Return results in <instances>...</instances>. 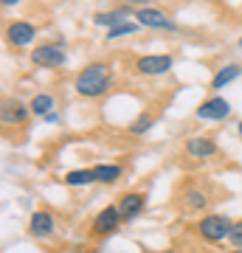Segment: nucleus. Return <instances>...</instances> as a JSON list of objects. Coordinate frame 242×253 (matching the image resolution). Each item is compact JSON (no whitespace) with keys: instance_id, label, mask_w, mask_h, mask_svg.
Segmentation results:
<instances>
[{"instance_id":"bb28decb","label":"nucleus","mask_w":242,"mask_h":253,"mask_svg":"<svg viewBox=\"0 0 242 253\" xmlns=\"http://www.w3.org/2000/svg\"><path fill=\"white\" fill-rule=\"evenodd\" d=\"M240 45H242V37H240Z\"/></svg>"},{"instance_id":"1a4fd4ad","label":"nucleus","mask_w":242,"mask_h":253,"mask_svg":"<svg viewBox=\"0 0 242 253\" xmlns=\"http://www.w3.org/2000/svg\"><path fill=\"white\" fill-rule=\"evenodd\" d=\"M31 62L40 65V68H59V65H65V51L59 45H37L34 51H31Z\"/></svg>"},{"instance_id":"ddd939ff","label":"nucleus","mask_w":242,"mask_h":253,"mask_svg":"<svg viewBox=\"0 0 242 253\" xmlns=\"http://www.w3.org/2000/svg\"><path fill=\"white\" fill-rule=\"evenodd\" d=\"M130 14H135V11H130L127 6H121V9H110V11H104V14H93V23H96V26H104L110 31V28L127 23Z\"/></svg>"},{"instance_id":"f3484780","label":"nucleus","mask_w":242,"mask_h":253,"mask_svg":"<svg viewBox=\"0 0 242 253\" xmlns=\"http://www.w3.org/2000/svg\"><path fill=\"white\" fill-rule=\"evenodd\" d=\"M65 183H68V186H73V189H76V186H90V183H96V174H93V169H73V172H68L65 174Z\"/></svg>"},{"instance_id":"20e7f679","label":"nucleus","mask_w":242,"mask_h":253,"mask_svg":"<svg viewBox=\"0 0 242 253\" xmlns=\"http://www.w3.org/2000/svg\"><path fill=\"white\" fill-rule=\"evenodd\" d=\"M121 219H124V217H121L118 206H107V208H101L99 214H96L90 231H93V236H107V234H113V231L121 225Z\"/></svg>"},{"instance_id":"a211bd4d","label":"nucleus","mask_w":242,"mask_h":253,"mask_svg":"<svg viewBox=\"0 0 242 253\" xmlns=\"http://www.w3.org/2000/svg\"><path fill=\"white\" fill-rule=\"evenodd\" d=\"M54 96H48V93H37L34 99L28 101V107H31V113L34 116H48L51 110H54Z\"/></svg>"},{"instance_id":"9b49d317","label":"nucleus","mask_w":242,"mask_h":253,"mask_svg":"<svg viewBox=\"0 0 242 253\" xmlns=\"http://www.w3.org/2000/svg\"><path fill=\"white\" fill-rule=\"evenodd\" d=\"M54 214L51 211H45V208H40V211H34L31 214V219H28V231L37 236V239H45V236H51L54 234Z\"/></svg>"},{"instance_id":"2eb2a0df","label":"nucleus","mask_w":242,"mask_h":253,"mask_svg":"<svg viewBox=\"0 0 242 253\" xmlns=\"http://www.w3.org/2000/svg\"><path fill=\"white\" fill-rule=\"evenodd\" d=\"M240 76H242V65H225V68H220V71L214 73L211 87H214V90H220V87H225V84L237 82Z\"/></svg>"},{"instance_id":"393cba45","label":"nucleus","mask_w":242,"mask_h":253,"mask_svg":"<svg viewBox=\"0 0 242 253\" xmlns=\"http://www.w3.org/2000/svg\"><path fill=\"white\" fill-rule=\"evenodd\" d=\"M228 253H242V251H240V248H234V251H228Z\"/></svg>"},{"instance_id":"f257e3e1","label":"nucleus","mask_w":242,"mask_h":253,"mask_svg":"<svg viewBox=\"0 0 242 253\" xmlns=\"http://www.w3.org/2000/svg\"><path fill=\"white\" fill-rule=\"evenodd\" d=\"M110 84H113V76H110V68L104 62L85 65V68L76 73V82H73L76 93L85 96V99H99V96H104V93L110 90Z\"/></svg>"},{"instance_id":"f03ea898","label":"nucleus","mask_w":242,"mask_h":253,"mask_svg":"<svg viewBox=\"0 0 242 253\" xmlns=\"http://www.w3.org/2000/svg\"><path fill=\"white\" fill-rule=\"evenodd\" d=\"M231 225H234V222L225 217V214H206V217L197 222V236L206 245H220V242L228 239Z\"/></svg>"},{"instance_id":"9d476101","label":"nucleus","mask_w":242,"mask_h":253,"mask_svg":"<svg viewBox=\"0 0 242 253\" xmlns=\"http://www.w3.org/2000/svg\"><path fill=\"white\" fill-rule=\"evenodd\" d=\"M146 208V197H144L141 191H127V194H121V200H118V211H121V217L130 222V219L141 217V211Z\"/></svg>"},{"instance_id":"b1692460","label":"nucleus","mask_w":242,"mask_h":253,"mask_svg":"<svg viewBox=\"0 0 242 253\" xmlns=\"http://www.w3.org/2000/svg\"><path fill=\"white\" fill-rule=\"evenodd\" d=\"M149 253H175V251H149Z\"/></svg>"},{"instance_id":"39448f33","label":"nucleus","mask_w":242,"mask_h":253,"mask_svg":"<svg viewBox=\"0 0 242 253\" xmlns=\"http://www.w3.org/2000/svg\"><path fill=\"white\" fill-rule=\"evenodd\" d=\"M37 37V28L31 26V23H26V20H14V23H9L6 26V42L14 48H26L34 42Z\"/></svg>"},{"instance_id":"f8f14e48","label":"nucleus","mask_w":242,"mask_h":253,"mask_svg":"<svg viewBox=\"0 0 242 253\" xmlns=\"http://www.w3.org/2000/svg\"><path fill=\"white\" fill-rule=\"evenodd\" d=\"M206 206H208L206 191H200V189H186L183 194H180V208H183L186 214H197V211H206Z\"/></svg>"},{"instance_id":"0eeeda50","label":"nucleus","mask_w":242,"mask_h":253,"mask_svg":"<svg viewBox=\"0 0 242 253\" xmlns=\"http://www.w3.org/2000/svg\"><path fill=\"white\" fill-rule=\"evenodd\" d=\"M228 116H231V104L223 96H211L197 107V118H203V121H225Z\"/></svg>"},{"instance_id":"4468645a","label":"nucleus","mask_w":242,"mask_h":253,"mask_svg":"<svg viewBox=\"0 0 242 253\" xmlns=\"http://www.w3.org/2000/svg\"><path fill=\"white\" fill-rule=\"evenodd\" d=\"M31 113V107L20 104V101H3V124H23Z\"/></svg>"},{"instance_id":"dca6fc26","label":"nucleus","mask_w":242,"mask_h":253,"mask_svg":"<svg viewBox=\"0 0 242 253\" xmlns=\"http://www.w3.org/2000/svg\"><path fill=\"white\" fill-rule=\"evenodd\" d=\"M121 166L118 163H99V166H93V174H96V183H116L121 177Z\"/></svg>"},{"instance_id":"423d86ee","label":"nucleus","mask_w":242,"mask_h":253,"mask_svg":"<svg viewBox=\"0 0 242 253\" xmlns=\"http://www.w3.org/2000/svg\"><path fill=\"white\" fill-rule=\"evenodd\" d=\"M138 73L144 76H161V73L172 71V56L169 54H144L138 62H135Z\"/></svg>"},{"instance_id":"a878e982","label":"nucleus","mask_w":242,"mask_h":253,"mask_svg":"<svg viewBox=\"0 0 242 253\" xmlns=\"http://www.w3.org/2000/svg\"><path fill=\"white\" fill-rule=\"evenodd\" d=\"M240 135H242V121H240Z\"/></svg>"},{"instance_id":"5701e85b","label":"nucleus","mask_w":242,"mask_h":253,"mask_svg":"<svg viewBox=\"0 0 242 253\" xmlns=\"http://www.w3.org/2000/svg\"><path fill=\"white\" fill-rule=\"evenodd\" d=\"M20 0H3V6H17Z\"/></svg>"},{"instance_id":"412c9836","label":"nucleus","mask_w":242,"mask_h":253,"mask_svg":"<svg viewBox=\"0 0 242 253\" xmlns=\"http://www.w3.org/2000/svg\"><path fill=\"white\" fill-rule=\"evenodd\" d=\"M228 242H231L234 248H240V251H242V219L231 225V234H228Z\"/></svg>"},{"instance_id":"4be33fe9","label":"nucleus","mask_w":242,"mask_h":253,"mask_svg":"<svg viewBox=\"0 0 242 253\" xmlns=\"http://www.w3.org/2000/svg\"><path fill=\"white\" fill-rule=\"evenodd\" d=\"M121 3H124V6H138V9H141V6H149V0H121Z\"/></svg>"},{"instance_id":"aec40b11","label":"nucleus","mask_w":242,"mask_h":253,"mask_svg":"<svg viewBox=\"0 0 242 253\" xmlns=\"http://www.w3.org/2000/svg\"><path fill=\"white\" fill-rule=\"evenodd\" d=\"M135 31V26L127 20V23H121V26H116V28H110L107 31V40H118V37H127V34H133Z\"/></svg>"},{"instance_id":"6e6552de","label":"nucleus","mask_w":242,"mask_h":253,"mask_svg":"<svg viewBox=\"0 0 242 253\" xmlns=\"http://www.w3.org/2000/svg\"><path fill=\"white\" fill-rule=\"evenodd\" d=\"M189 158H197V161H206V158H214L217 155V141L214 138H206V135H192L186 138V144H183Z\"/></svg>"},{"instance_id":"6ab92c4d","label":"nucleus","mask_w":242,"mask_h":253,"mask_svg":"<svg viewBox=\"0 0 242 253\" xmlns=\"http://www.w3.org/2000/svg\"><path fill=\"white\" fill-rule=\"evenodd\" d=\"M152 126H155L152 116H141V118H135L133 124H130V135H144V132H149Z\"/></svg>"},{"instance_id":"7ed1b4c3","label":"nucleus","mask_w":242,"mask_h":253,"mask_svg":"<svg viewBox=\"0 0 242 253\" xmlns=\"http://www.w3.org/2000/svg\"><path fill=\"white\" fill-rule=\"evenodd\" d=\"M135 20L144 28H163V31H175L178 28L169 14H163L161 9H152V6H141V9L135 11Z\"/></svg>"}]
</instances>
